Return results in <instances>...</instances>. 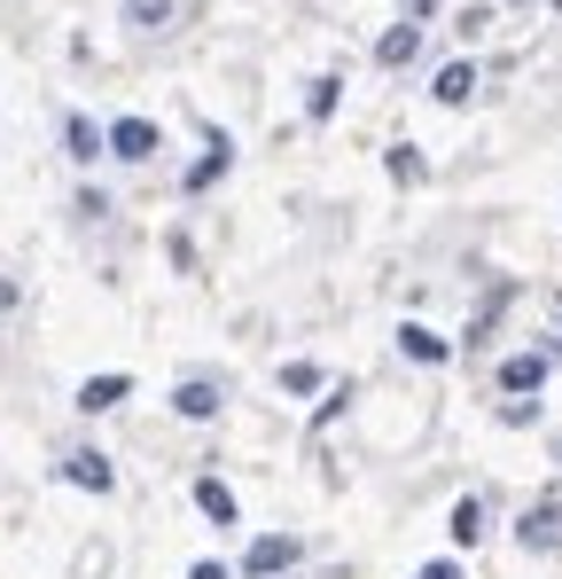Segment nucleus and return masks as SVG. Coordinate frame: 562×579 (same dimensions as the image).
Instances as JSON below:
<instances>
[{
  "instance_id": "6ab92c4d",
  "label": "nucleus",
  "mask_w": 562,
  "mask_h": 579,
  "mask_svg": "<svg viewBox=\"0 0 562 579\" xmlns=\"http://www.w3.org/2000/svg\"><path fill=\"white\" fill-rule=\"evenodd\" d=\"M407 9H414V17H430V0H407Z\"/></svg>"
},
{
  "instance_id": "4468645a",
  "label": "nucleus",
  "mask_w": 562,
  "mask_h": 579,
  "mask_svg": "<svg viewBox=\"0 0 562 579\" xmlns=\"http://www.w3.org/2000/svg\"><path fill=\"white\" fill-rule=\"evenodd\" d=\"M126 24H141V32H164V24H172V0H126Z\"/></svg>"
},
{
  "instance_id": "0eeeda50",
  "label": "nucleus",
  "mask_w": 562,
  "mask_h": 579,
  "mask_svg": "<svg viewBox=\"0 0 562 579\" xmlns=\"http://www.w3.org/2000/svg\"><path fill=\"white\" fill-rule=\"evenodd\" d=\"M399 353H407V361H422V368H437V361H445L453 345L437 337V329H422V321H407V329H399Z\"/></svg>"
},
{
  "instance_id": "ddd939ff",
  "label": "nucleus",
  "mask_w": 562,
  "mask_h": 579,
  "mask_svg": "<svg viewBox=\"0 0 562 579\" xmlns=\"http://www.w3.org/2000/svg\"><path fill=\"white\" fill-rule=\"evenodd\" d=\"M453 540H461V548L485 540V502H477V493H468V502H453Z\"/></svg>"
},
{
  "instance_id": "2eb2a0df",
  "label": "nucleus",
  "mask_w": 562,
  "mask_h": 579,
  "mask_svg": "<svg viewBox=\"0 0 562 579\" xmlns=\"http://www.w3.org/2000/svg\"><path fill=\"white\" fill-rule=\"evenodd\" d=\"M336 95H344V78H313V95H305V118H336Z\"/></svg>"
},
{
  "instance_id": "412c9836",
  "label": "nucleus",
  "mask_w": 562,
  "mask_h": 579,
  "mask_svg": "<svg viewBox=\"0 0 562 579\" xmlns=\"http://www.w3.org/2000/svg\"><path fill=\"white\" fill-rule=\"evenodd\" d=\"M554 470H562V439H554Z\"/></svg>"
},
{
  "instance_id": "20e7f679",
  "label": "nucleus",
  "mask_w": 562,
  "mask_h": 579,
  "mask_svg": "<svg viewBox=\"0 0 562 579\" xmlns=\"http://www.w3.org/2000/svg\"><path fill=\"white\" fill-rule=\"evenodd\" d=\"M63 478H71V485H86V493H110V485H118L110 454H94V447H78V454L63 462Z\"/></svg>"
},
{
  "instance_id": "f257e3e1",
  "label": "nucleus",
  "mask_w": 562,
  "mask_h": 579,
  "mask_svg": "<svg viewBox=\"0 0 562 579\" xmlns=\"http://www.w3.org/2000/svg\"><path fill=\"white\" fill-rule=\"evenodd\" d=\"M290 564H298V540H290V533H266V540H250V556H242L250 579H273V571H290Z\"/></svg>"
},
{
  "instance_id": "7ed1b4c3",
  "label": "nucleus",
  "mask_w": 562,
  "mask_h": 579,
  "mask_svg": "<svg viewBox=\"0 0 562 579\" xmlns=\"http://www.w3.org/2000/svg\"><path fill=\"white\" fill-rule=\"evenodd\" d=\"M523 548H539V556H562V502H539L531 517H523V533H516Z\"/></svg>"
},
{
  "instance_id": "39448f33",
  "label": "nucleus",
  "mask_w": 562,
  "mask_h": 579,
  "mask_svg": "<svg viewBox=\"0 0 562 579\" xmlns=\"http://www.w3.org/2000/svg\"><path fill=\"white\" fill-rule=\"evenodd\" d=\"M172 407H180L187 423H212V416H219V384H204V376H187V384L172 392Z\"/></svg>"
},
{
  "instance_id": "f3484780",
  "label": "nucleus",
  "mask_w": 562,
  "mask_h": 579,
  "mask_svg": "<svg viewBox=\"0 0 562 579\" xmlns=\"http://www.w3.org/2000/svg\"><path fill=\"white\" fill-rule=\"evenodd\" d=\"M414 579H461V564H445V556H437V564H422Z\"/></svg>"
},
{
  "instance_id": "423d86ee",
  "label": "nucleus",
  "mask_w": 562,
  "mask_h": 579,
  "mask_svg": "<svg viewBox=\"0 0 562 579\" xmlns=\"http://www.w3.org/2000/svg\"><path fill=\"white\" fill-rule=\"evenodd\" d=\"M126 392H133V376H86V384H78V407H86V416H110Z\"/></svg>"
},
{
  "instance_id": "dca6fc26",
  "label": "nucleus",
  "mask_w": 562,
  "mask_h": 579,
  "mask_svg": "<svg viewBox=\"0 0 562 579\" xmlns=\"http://www.w3.org/2000/svg\"><path fill=\"white\" fill-rule=\"evenodd\" d=\"M281 384H290V392H321V368H313V361H290V368H281Z\"/></svg>"
},
{
  "instance_id": "9d476101",
  "label": "nucleus",
  "mask_w": 562,
  "mask_h": 579,
  "mask_svg": "<svg viewBox=\"0 0 562 579\" xmlns=\"http://www.w3.org/2000/svg\"><path fill=\"white\" fill-rule=\"evenodd\" d=\"M414 47H422V24H391L383 40H375V63L399 71V63H414Z\"/></svg>"
},
{
  "instance_id": "f8f14e48",
  "label": "nucleus",
  "mask_w": 562,
  "mask_h": 579,
  "mask_svg": "<svg viewBox=\"0 0 562 579\" xmlns=\"http://www.w3.org/2000/svg\"><path fill=\"white\" fill-rule=\"evenodd\" d=\"M430 95H437V103H468V95H477V71H468V63H445Z\"/></svg>"
},
{
  "instance_id": "6e6552de",
  "label": "nucleus",
  "mask_w": 562,
  "mask_h": 579,
  "mask_svg": "<svg viewBox=\"0 0 562 579\" xmlns=\"http://www.w3.org/2000/svg\"><path fill=\"white\" fill-rule=\"evenodd\" d=\"M63 149H71L78 164H94V157H110V133L94 126V118H71V126H63Z\"/></svg>"
},
{
  "instance_id": "f03ea898",
  "label": "nucleus",
  "mask_w": 562,
  "mask_h": 579,
  "mask_svg": "<svg viewBox=\"0 0 562 579\" xmlns=\"http://www.w3.org/2000/svg\"><path fill=\"white\" fill-rule=\"evenodd\" d=\"M110 157L149 164V157H156V126H149V118H118V126H110Z\"/></svg>"
},
{
  "instance_id": "1a4fd4ad",
  "label": "nucleus",
  "mask_w": 562,
  "mask_h": 579,
  "mask_svg": "<svg viewBox=\"0 0 562 579\" xmlns=\"http://www.w3.org/2000/svg\"><path fill=\"white\" fill-rule=\"evenodd\" d=\"M547 384V353H516V361H500V392H539Z\"/></svg>"
},
{
  "instance_id": "a211bd4d",
  "label": "nucleus",
  "mask_w": 562,
  "mask_h": 579,
  "mask_svg": "<svg viewBox=\"0 0 562 579\" xmlns=\"http://www.w3.org/2000/svg\"><path fill=\"white\" fill-rule=\"evenodd\" d=\"M187 579H235L227 564H196V571H187Z\"/></svg>"
},
{
  "instance_id": "aec40b11",
  "label": "nucleus",
  "mask_w": 562,
  "mask_h": 579,
  "mask_svg": "<svg viewBox=\"0 0 562 579\" xmlns=\"http://www.w3.org/2000/svg\"><path fill=\"white\" fill-rule=\"evenodd\" d=\"M547 361H562V329H554V353H547Z\"/></svg>"
},
{
  "instance_id": "9b49d317",
  "label": "nucleus",
  "mask_w": 562,
  "mask_h": 579,
  "mask_svg": "<svg viewBox=\"0 0 562 579\" xmlns=\"http://www.w3.org/2000/svg\"><path fill=\"white\" fill-rule=\"evenodd\" d=\"M196 510H204L212 525H235V493H227L219 478H196Z\"/></svg>"
}]
</instances>
